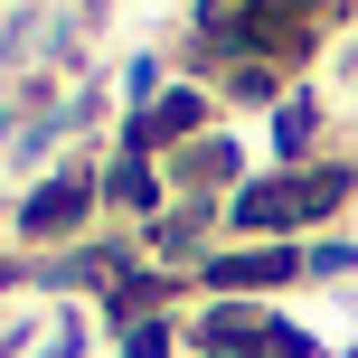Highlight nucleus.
Segmentation results:
<instances>
[{
    "label": "nucleus",
    "instance_id": "2",
    "mask_svg": "<svg viewBox=\"0 0 358 358\" xmlns=\"http://www.w3.org/2000/svg\"><path fill=\"white\" fill-rule=\"evenodd\" d=\"M76 208H85V189H38L29 198V227H76Z\"/></svg>",
    "mask_w": 358,
    "mask_h": 358
},
{
    "label": "nucleus",
    "instance_id": "1",
    "mask_svg": "<svg viewBox=\"0 0 358 358\" xmlns=\"http://www.w3.org/2000/svg\"><path fill=\"white\" fill-rule=\"evenodd\" d=\"M340 198H349V179H340V170H311V179H283V189H255V198H245V217H255V227H302V217L340 208Z\"/></svg>",
    "mask_w": 358,
    "mask_h": 358
}]
</instances>
